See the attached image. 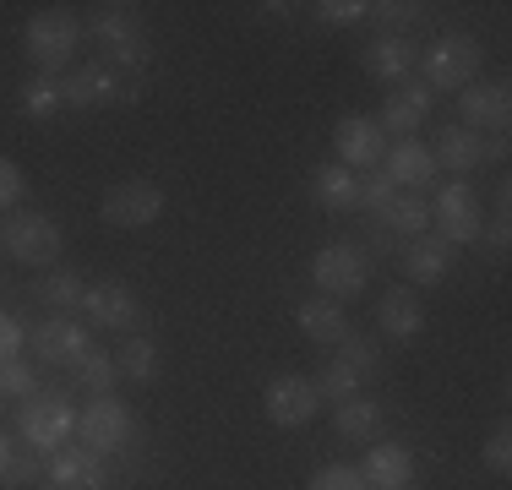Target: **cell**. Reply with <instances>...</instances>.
<instances>
[{
  "label": "cell",
  "mask_w": 512,
  "mask_h": 490,
  "mask_svg": "<svg viewBox=\"0 0 512 490\" xmlns=\"http://www.w3.org/2000/svg\"><path fill=\"white\" fill-rule=\"evenodd\" d=\"M322 409V392H316L311 376H273L262 392V414L278 425V431H300V425L316 420Z\"/></svg>",
  "instance_id": "cell-9"
},
{
  "label": "cell",
  "mask_w": 512,
  "mask_h": 490,
  "mask_svg": "<svg viewBox=\"0 0 512 490\" xmlns=\"http://www.w3.org/2000/svg\"><path fill=\"white\" fill-rule=\"evenodd\" d=\"M137 82H126L115 66H71L60 77L66 109H104V104H137Z\"/></svg>",
  "instance_id": "cell-6"
},
{
  "label": "cell",
  "mask_w": 512,
  "mask_h": 490,
  "mask_svg": "<svg viewBox=\"0 0 512 490\" xmlns=\"http://www.w3.org/2000/svg\"><path fill=\"white\" fill-rule=\"evenodd\" d=\"M77 436H82V447L88 452H120L131 441V414H126V403H115V398H93L88 409L77 414Z\"/></svg>",
  "instance_id": "cell-13"
},
{
  "label": "cell",
  "mask_w": 512,
  "mask_h": 490,
  "mask_svg": "<svg viewBox=\"0 0 512 490\" xmlns=\"http://www.w3.org/2000/svg\"><path fill=\"white\" fill-rule=\"evenodd\" d=\"M360 474H365V485H371V490H409L414 458H409L404 441H376V447L365 452Z\"/></svg>",
  "instance_id": "cell-18"
},
{
  "label": "cell",
  "mask_w": 512,
  "mask_h": 490,
  "mask_svg": "<svg viewBox=\"0 0 512 490\" xmlns=\"http://www.w3.org/2000/svg\"><path fill=\"white\" fill-rule=\"evenodd\" d=\"M404 267H409V278H414L420 289H436L447 273H453V245H447L442 235H420V240L409 245Z\"/></svg>",
  "instance_id": "cell-26"
},
{
  "label": "cell",
  "mask_w": 512,
  "mask_h": 490,
  "mask_svg": "<svg viewBox=\"0 0 512 490\" xmlns=\"http://www.w3.org/2000/svg\"><path fill=\"white\" fill-rule=\"evenodd\" d=\"M431 104H436V93L425 88V82H414V88H398V93L382 104L376 126H382V137H414V131L425 126V115H431Z\"/></svg>",
  "instance_id": "cell-16"
},
{
  "label": "cell",
  "mask_w": 512,
  "mask_h": 490,
  "mask_svg": "<svg viewBox=\"0 0 512 490\" xmlns=\"http://www.w3.org/2000/svg\"><path fill=\"white\" fill-rule=\"evenodd\" d=\"M93 44L109 55V66H142L148 60V28H142L137 6H93V17L82 22Z\"/></svg>",
  "instance_id": "cell-4"
},
{
  "label": "cell",
  "mask_w": 512,
  "mask_h": 490,
  "mask_svg": "<svg viewBox=\"0 0 512 490\" xmlns=\"http://www.w3.org/2000/svg\"><path fill=\"white\" fill-rule=\"evenodd\" d=\"M480 458H485V469H491V474H507L512 469V431H507V425H496V431L485 436Z\"/></svg>",
  "instance_id": "cell-37"
},
{
  "label": "cell",
  "mask_w": 512,
  "mask_h": 490,
  "mask_svg": "<svg viewBox=\"0 0 512 490\" xmlns=\"http://www.w3.org/2000/svg\"><path fill=\"white\" fill-rule=\"evenodd\" d=\"M316 22H327V28H355V22L371 17V6L365 0H322V6H311Z\"/></svg>",
  "instance_id": "cell-35"
},
{
  "label": "cell",
  "mask_w": 512,
  "mask_h": 490,
  "mask_svg": "<svg viewBox=\"0 0 512 490\" xmlns=\"http://www.w3.org/2000/svg\"><path fill=\"white\" fill-rule=\"evenodd\" d=\"M22 49H28V60L44 71V77L71 71V60H77V49H82V17L71 6L33 11L28 28H22Z\"/></svg>",
  "instance_id": "cell-1"
},
{
  "label": "cell",
  "mask_w": 512,
  "mask_h": 490,
  "mask_svg": "<svg viewBox=\"0 0 512 490\" xmlns=\"http://www.w3.org/2000/svg\"><path fill=\"white\" fill-rule=\"evenodd\" d=\"M295 322H300V333H306L311 343H327V349H338L349 333H355V322H349V311L338 300H300V311H295Z\"/></svg>",
  "instance_id": "cell-19"
},
{
  "label": "cell",
  "mask_w": 512,
  "mask_h": 490,
  "mask_svg": "<svg viewBox=\"0 0 512 490\" xmlns=\"http://www.w3.org/2000/svg\"><path fill=\"white\" fill-rule=\"evenodd\" d=\"M458 109H463V126H469L474 137H480V131H496V137H502L507 115H512V98H507L502 82H469L458 98Z\"/></svg>",
  "instance_id": "cell-15"
},
{
  "label": "cell",
  "mask_w": 512,
  "mask_h": 490,
  "mask_svg": "<svg viewBox=\"0 0 512 490\" xmlns=\"http://www.w3.org/2000/svg\"><path fill=\"white\" fill-rule=\"evenodd\" d=\"M109 474L99 463V452L88 447H60L50 452V490H104Z\"/></svg>",
  "instance_id": "cell-17"
},
{
  "label": "cell",
  "mask_w": 512,
  "mask_h": 490,
  "mask_svg": "<svg viewBox=\"0 0 512 490\" xmlns=\"http://www.w3.org/2000/svg\"><path fill=\"white\" fill-rule=\"evenodd\" d=\"M82 294H88V284H82L77 273H44V278H39V300L50 305L55 316L82 311Z\"/></svg>",
  "instance_id": "cell-28"
},
{
  "label": "cell",
  "mask_w": 512,
  "mask_h": 490,
  "mask_svg": "<svg viewBox=\"0 0 512 490\" xmlns=\"http://www.w3.org/2000/svg\"><path fill=\"white\" fill-rule=\"evenodd\" d=\"M333 147H338V164L344 169H376L387 158V137L382 126H376V115H344L333 126Z\"/></svg>",
  "instance_id": "cell-12"
},
{
  "label": "cell",
  "mask_w": 512,
  "mask_h": 490,
  "mask_svg": "<svg viewBox=\"0 0 512 490\" xmlns=\"http://www.w3.org/2000/svg\"><path fill=\"white\" fill-rule=\"evenodd\" d=\"M88 349H93L88 333H82L71 316H50V322L33 333V354H39V360H50V365H77Z\"/></svg>",
  "instance_id": "cell-21"
},
{
  "label": "cell",
  "mask_w": 512,
  "mask_h": 490,
  "mask_svg": "<svg viewBox=\"0 0 512 490\" xmlns=\"http://www.w3.org/2000/svg\"><path fill=\"white\" fill-rule=\"evenodd\" d=\"M382 175L414 196L420 186H431V180H436V158H431V147H425V142H398L393 153L382 158Z\"/></svg>",
  "instance_id": "cell-22"
},
{
  "label": "cell",
  "mask_w": 512,
  "mask_h": 490,
  "mask_svg": "<svg viewBox=\"0 0 512 490\" xmlns=\"http://www.w3.org/2000/svg\"><path fill=\"white\" fill-rule=\"evenodd\" d=\"M376 224L393 229V235L420 240V235H425V224H431V202H425V196H393V202H387L382 213H376Z\"/></svg>",
  "instance_id": "cell-27"
},
{
  "label": "cell",
  "mask_w": 512,
  "mask_h": 490,
  "mask_svg": "<svg viewBox=\"0 0 512 490\" xmlns=\"http://www.w3.org/2000/svg\"><path fill=\"white\" fill-rule=\"evenodd\" d=\"M311 202L322 207V213H349V207H360V175L355 169H344L333 158V164H322V169H311Z\"/></svg>",
  "instance_id": "cell-20"
},
{
  "label": "cell",
  "mask_w": 512,
  "mask_h": 490,
  "mask_svg": "<svg viewBox=\"0 0 512 490\" xmlns=\"http://www.w3.org/2000/svg\"><path fill=\"white\" fill-rule=\"evenodd\" d=\"M333 431L344 441H355V447H360V441H376V436H382V403L365 398V392L333 403Z\"/></svg>",
  "instance_id": "cell-25"
},
{
  "label": "cell",
  "mask_w": 512,
  "mask_h": 490,
  "mask_svg": "<svg viewBox=\"0 0 512 490\" xmlns=\"http://www.w3.org/2000/svg\"><path fill=\"white\" fill-rule=\"evenodd\" d=\"M376 322H382V333L393 343H414L425 333V311L420 300H414V289H387L382 305H376Z\"/></svg>",
  "instance_id": "cell-23"
},
{
  "label": "cell",
  "mask_w": 512,
  "mask_h": 490,
  "mask_svg": "<svg viewBox=\"0 0 512 490\" xmlns=\"http://www.w3.org/2000/svg\"><path fill=\"white\" fill-rule=\"evenodd\" d=\"M480 44L469 39V33H442V39H436L431 49H425L420 60H414V66L425 71V88H442V93H463L469 88L474 77H480Z\"/></svg>",
  "instance_id": "cell-5"
},
{
  "label": "cell",
  "mask_w": 512,
  "mask_h": 490,
  "mask_svg": "<svg viewBox=\"0 0 512 490\" xmlns=\"http://www.w3.org/2000/svg\"><path fill=\"white\" fill-rule=\"evenodd\" d=\"M376 22H387V33L393 28H409V22L425 17V6H414V0H387V6H371Z\"/></svg>",
  "instance_id": "cell-39"
},
{
  "label": "cell",
  "mask_w": 512,
  "mask_h": 490,
  "mask_svg": "<svg viewBox=\"0 0 512 490\" xmlns=\"http://www.w3.org/2000/svg\"><path fill=\"white\" fill-rule=\"evenodd\" d=\"M17 349H22V327H17V316L0 311V360H17Z\"/></svg>",
  "instance_id": "cell-41"
},
{
  "label": "cell",
  "mask_w": 512,
  "mask_h": 490,
  "mask_svg": "<svg viewBox=\"0 0 512 490\" xmlns=\"http://www.w3.org/2000/svg\"><path fill=\"white\" fill-rule=\"evenodd\" d=\"M17 431L39 458H50V452H60L66 436L77 431V403H71L60 387L33 392V398H22V409H17Z\"/></svg>",
  "instance_id": "cell-2"
},
{
  "label": "cell",
  "mask_w": 512,
  "mask_h": 490,
  "mask_svg": "<svg viewBox=\"0 0 512 490\" xmlns=\"http://www.w3.org/2000/svg\"><path fill=\"white\" fill-rule=\"evenodd\" d=\"M6 480H11V485H28V480H39V458H11Z\"/></svg>",
  "instance_id": "cell-42"
},
{
  "label": "cell",
  "mask_w": 512,
  "mask_h": 490,
  "mask_svg": "<svg viewBox=\"0 0 512 490\" xmlns=\"http://www.w3.org/2000/svg\"><path fill=\"white\" fill-rule=\"evenodd\" d=\"M60 109H66V98H60V82L33 77L28 88H22V115H28V120H50V115H60Z\"/></svg>",
  "instance_id": "cell-31"
},
{
  "label": "cell",
  "mask_w": 512,
  "mask_h": 490,
  "mask_svg": "<svg viewBox=\"0 0 512 490\" xmlns=\"http://www.w3.org/2000/svg\"><path fill=\"white\" fill-rule=\"evenodd\" d=\"M306 490H371V485H365L355 463H327V469H316V480Z\"/></svg>",
  "instance_id": "cell-36"
},
{
  "label": "cell",
  "mask_w": 512,
  "mask_h": 490,
  "mask_svg": "<svg viewBox=\"0 0 512 490\" xmlns=\"http://www.w3.org/2000/svg\"><path fill=\"white\" fill-rule=\"evenodd\" d=\"M338 360L349 365V371H360V382H371V376H382V360H376V343L349 333L344 343H338Z\"/></svg>",
  "instance_id": "cell-33"
},
{
  "label": "cell",
  "mask_w": 512,
  "mask_h": 490,
  "mask_svg": "<svg viewBox=\"0 0 512 490\" xmlns=\"http://www.w3.org/2000/svg\"><path fill=\"white\" fill-rule=\"evenodd\" d=\"M22 191H28V180H22V169L11 164L6 153H0V213H11V207L22 202Z\"/></svg>",
  "instance_id": "cell-40"
},
{
  "label": "cell",
  "mask_w": 512,
  "mask_h": 490,
  "mask_svg": "<svg viewBox=\"0 0 512 490\" xmlns=\"http://www.w3.org/2000/svg\"><path fill=\"white\" fill-rule=\"evenodd\" d=\"M115 365H120V376H131L137 387L158 382V343H148V338L131 333V338H126V349L115 354Z\"/></svg>",
  "instance_id": "cell-29"
},
{
  "label": "cell",
  "mask_w": 512,
  "mask_h": 490,
  "mask_svg": "<svg viewBox=\"0 0 512 490\" xmlns=\"http://www.w3.org/2000/svg\"><path fill=\"white\" fill-rule=\"evenodd\" d=\"M414 60H420V49H414L404 33H382V39L365 49V71H371L376 82H404L414 71Z\"/></svg>",
  "instance_id": "cell-24"
},
{
  "label": "cell",
  "mask_w": 512,
  "mask_h": 490,
  "mask_svg": "<svg viewBox=\"0 0 512 490\" xmlns=\"http://www.w3.org/2000/svg\"><path fill=\"white\" fill-rule=\"evenodd\" d=\"M82 311H88L93 327H104V333H137L142 327V300L131 294L120 278H104V284H88V294H82Z\"/></svg>",
  "instance_id": "cell-10"
},
{
  "label": "cell",
  "mask_w": 512,
  "mask_h": 490,
  "mask_svg": "<svg viewBox=\"0 0 512 490\" xmlns=\"http://www.w3.org/2000/svg\"><path fill=\"white\" fill-rule=\"evenodd\" d=\"M0 251L17 267H55L66 251V235L50 213H6L0 218Z\"/></svg>",
  "instance_id": "cell-3"
},
{
  "label": "cell",
  "mask_w": 512,
  "mask_h": 490,
  "mask_svg": "<svg viewBox=\"0 0 512 490\" xmlns=\"http://www.w3.org/2000/svg\"><path fill=\"white\" fill-rule=\"evenodd\" d=\"M6 469H11V441H6V431H0V480H6Z\"/></svg>",
  "instance_id": "cell-43"
},
{
  "label": "cell",
  "mask_w": 512,
  "mask_h": 490,
  "mask_svg": "<svg viewBox=\"0 0 512 490\" xmlns=\"http://www.w3.org/2000/svg\"><path fill=\"white\" fill-rule=\"evenodd\" d=\"M365 256L355 251L349 240H333V245H322V251L311 256V284L322 289V300H355V294L365 289Z\"/></svg>",
  "instance_id": "cell-8"
},
{
  "label": "cell",
  "mask_w": 512,
  "mask_h": 490,
  "mask_svg": "<svg viewBox=\"0 0 512 490\" xmlns=\"http://www.w3.org/2000/svg\"><path fill=\"white\" fill-rule=\"evenodd\" d=\"M77 376H82V387L93 392V398H109L120 382V365H115V354H104V349H88L77 360Z\"/></svg>",
  "instance_id": "cell-30"
},
{
  "label": "cell",
  "mask_w": 512,
  "mask_h": 490,
  "mask_svg": "<svg viewBox=\"0 0 512 490\" xmlns=\"http://www.w3.org/2000/svg\"><path fill=\"white\" fill-rule=\"evenodd\" d=\"M431 158H436V164H447L463 180L469 169L491 164V158H507V142H485V137H474L469 126H453V131H442V137H436V153Z\"/></svg>",
  "instance_id": "cell-14"
},
{
  "label": "cell",
  "mask_w": 512,
  "mask_h": 490,
  "mask_svg": "<svg viewBox=\"0 0 512 490\" xmlns=\"http://www.w3.org/2000/svg\"><path fill=\"white\" fill-rule=\"evenodd\" d=\"M436 229H442V240L453 245V251L469 240H480L485 218H480V196H474L469 180H447V186L436 191Z\"/></svg>",
  "instance_id": "cell-11"
},
{
  "label": "cell",
  "mask_w": 512,
  "mask_h": 490,
  "mask_svg": "<svg viewBox=\"0 0 512 490\" xmlns=\"http://www.w3.org/2000/svg\"><path fill=\"white\" fill-rule=\"evenodd\" d=\"M99 218H104L109 229H148V224L164 218V191H158L153 180L131 175V180H120V186L104 191Z\"/></svg>",
  "instance_id": "cell-7"
},
{
  "label": "cell",
  "mask_w": 512,
  "mask_h": 490,
  "mask_svg": "<svg viewBox=\"0 0 512 490\" xmlns=\"http://www.w3.org/2000/svg\"><path fill=\"white\" fill-rule=\"evenodd\" d=\"M365 382H360V371H349L344 360H327V371L316 376V392H322V403H344V398H355Z\"/></svg>",
  "instance_id": "cell-32"
},
{
  "label": "cell",
  "mask_w": 512,
  "mask_h": 490,
  "mask_svg": "<svg viewBox=\"0 0 512 490\" xmlns=\"http://www.w3.org/2000/svg\"><path fill=\"white\" fill-rule=\"evenodd\" d=\"M393 196H398V186L382 175V169H376V175H360V207H371V213H382V207L393 202Z\"/></svg>",
  "instance_id": "cell-38"
},
{
  "label": "cell",
  "mask_w": 512,
  "mask_h": 490,
  "mask_svg": "<svg viewBox=\"0 0 512 490\" xmlns=\"http://www.w3.org/2000/svg\"><path fill=\"white\" fill-rule=\"evenodd\" d=\"M0 392L6 398H33L39 392V371L28 360H0Z\"/></svg>",
  "instance_id": "cell-34"
}]
</instances>
